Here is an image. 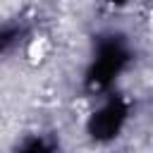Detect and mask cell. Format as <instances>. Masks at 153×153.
<instances>
[{
  "instance_id": "obj_1",
  "label": "cell",
  "mask_w": 153,
  "mask_h": 153,
  "mask_svg": "<svg viewBox=\"0 0 153 153\" xmlns=\"http://www.w3.org/2000/svg\"><path fill=\"white\" fill-rule=\"evenodd\" d=\"M43 55H45V41H43V38L31 41V45H29V60H31V62H41Z\"/></svg>"
}]
</instances>
